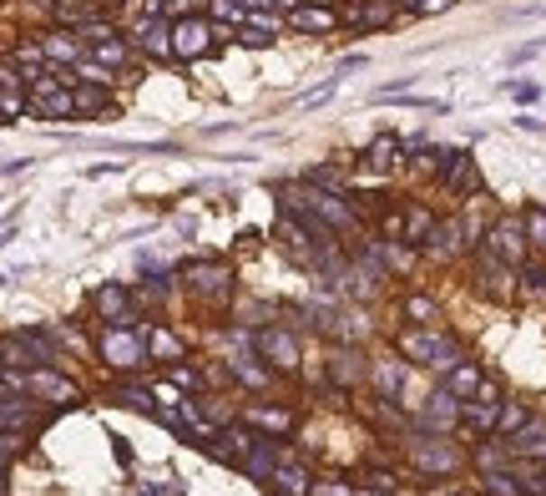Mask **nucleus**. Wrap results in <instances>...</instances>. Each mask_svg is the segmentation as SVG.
<instances>
[{
    "mask_svg": "<svg viewBox=\"0 0 546 496\" xmlns=\"http://www.w3.org/2000/svg\"><path fill=\"white\" fill-rule=\"evenodd\" d=\"M400 350H405L415 365H430V370H440V375H450V370L460 365L456 340H445V334H435V330H410V334H400Z\"/></svg>",
    "mask_w": 546,
    "mask_h": 496,
    "instance_id": "nucleus-1",
    "label": "nucleus"
},
{
    "mask_svg": "<svg viewBox=\"0 0 546 496\" xmlns=\"http://www.w3.org/2000/svg\"><path fill=\"white\" fill-rule=\"evenodd\" d=\"M102 355H106V365H116V370H137L142 355H147V330H122V324H112V330L102 334Z\"/></svg>",
    "mask_w": 546,
    "mask_h": 496,
    "instance_id": "nucleus-2",
    "label": "nucleus"
},
{
    "mask_svg": "<svg viewBox=\"0 0 546 496\" xmlns=\"http://www.w3.org/2000/svg\"><path fill=\"white\" fill-rule=\"evenodd\" d=\"M486 248H491L495 264L521 268V264H526V229H521V223H495V229H491V243H486Z\"/></svg>",
    "mask_w": 546,
    "mask_h": 496,
    "instance_id": "nucleus-3",
    "label": "nucleus"
},
{
    "mask_svg": "<svg viewBox=\"0 0 546 496\" xmlns=\"http://www.w3.org/2000/svg\"><path fill=\"white\" fill-rule=\"evenodd\" d=\"M213 26L208 21H198V15H188V21H172V46H178V56H188V61H198V56H208V46H213Z\"/></svg>",
    "mask_w": 546,
    "mask_h": 496,
    "instance_id": "nucleus-4",
    "label": "nucleus"
},
{
    "mask_svg": "<svg viewBox=\"0 0 546 496\" xmlns=\"http://www.w3.org/2000/svg\"><path fill=\"white\" fill-rule=\"evenodd\" d=\"M460 420V406H456V390H450V385H445V390H435L430 400H425V410H420V426H425V431H450V426H456Z\"/></svg>",
    "mask_w": 546,
    "mask_h": 496,
    "instance_id": "nucleus-5",
    "label": "nucleus"
},
{
    "mask_svg": "<svg viewBox=\"0 0 546 496\" xmlns=\"http://www.w3.org/2000/svg\"><path fill=\"white\" fill-rule=\"evenodd\" d=\"M26 380H31V390L46 395V400H56V406H71V400H77V385L66 380V375H56L51 365H36Z\"/></svg>",
    "mask_w": 546,
    "mask_h": 496,
    "instance_id": "nucleus-6",
    "label": "nucleus"
},
{
    "mask_svg": "<svg viewBox=\"0 0 546 496\" xmlns=\"http://www.w3.org/2000/svg\"><path fill=\"white\" fill-rule=\"evenodd\" d=\"M137 46L147 56H157V61H162V56H178V46H172V26H167V21H157V15L137 21Z\"/></svg>",
    "mask_w": 546,
    "mask_h": 496,
    "instance_id": "nucleus-7",
    "label": "nucleus"
},
{
    "mask_svg": "<svg viewBox=\"0 0 546 496\" xmlns=\"http://www.w3.org/2000/svg\"><path fill=\"white\" fill-rule=\"evenodd\" d=\"M97 309L106 314V324H122V330H137V314H132V299H127V289H116V284L97 289Z\"/></svg>",
    "mask_w": 546,
    "mask_h": 496,
    "instance_id": "nucleus-8",
    "label": "nucleus"
},
{
    "mask_svg": "<svg viewBox=\"0 0 546 496\" xmlns=\"http://www.w3.org/2000/svg\"><path fill=\"white\" fill-rule=\"evenodd\" d=\"M466 420L476 426V431H491L495 420H501V390H495L491 380H481V390H476V406L466 410Z\"/></svg>",
    "mask_w": 546,
    "mask_h": 496,
    "instance_id": "nucleus-9",
    "label": "nucleus"
},
{
    "mask_svg": "<svg viewBox=\"0 0 546 496\" xmlns=\"http://www.w3.org/2000/svg\"><path fill=\"white\" fill-rule=\"evenodd\" d=\"M258 350H264V355L273 360L279 370H293V365H299V344H293L289 330H264V334H258Z\"/></svg>",
    "mask_w": 546,
    "mask_h": 496,
    "instance_id": "nucleus-10",
    "label": "nucleus"
},
{
    "mask_svg": "<svg viewBox=\"0 0 546 496\" xmlns=\"http://www.w3.org/2000/svg\"><path fill=\"white\" fill-rule=\"evenodd\" d=\"M410 451H415V466H420V471H440V476H445V471L460 466V456H456V451H450L445 441H415Z\"/></svg>",
    "mask_w": 546,
    "mask_h": 496,
    "instance_id": "nucleus-11",
    "label": "nucleus"
},
{
    "mask_svg": "<svg viewBox=\"0 0 546 496\" xmlns=\"http://www.w3.org/2000/svg\"><path fill=\"white\" fill-rule=\"evenodd\" d=\"M289 26L293 31H334V26H339V15H334L329 5H293Z\"/></svg>",
    "mask_w": 546,
    "mask_h": 496,
    "instance_id": "nucleus-12",
    "label": "nucleus"
},
{
    "mask_svg": "<svg viewBox=\"0 0 546 496\" xmlns=\"http://www.w3.org/2000/svg\"><path fill=\"white\" fill-rule=\"evenodd\" d=\"M31 107H36L41 117H51V122H61V117H77V91L56 87V91H46V97H31Z\"/></svg>",
    "mask_w": 546,
    "mask_h": 496,
    "instance_id": "nucleus-13",
    "label": "nucleus"
},
{
    "mask_svg": "<svg viewBox=\"0 0 546 496\" xmlns=\"http://www.w3.org/2000/svg\"><path fill=\"white\" fill-rule=\"evenodd\" d=\"M445 182H450V188L456 192H476L481 188V173H476V163H466V157H445Z\"/></svg>",
    "mask_w": 546,
    "mask_h": 496,
    "instance_id": "nucleus-14",
    "label": "nucleus"
},
{
    "mask_svg": "<svg viewBox=\"0 0 546 496\" xmlns=\"http://www.w3.org/2000/svg\"><path fill=\"white\" fill-rule=\"evenodd\" d=\"M511 451H516V456H546V426L541 420L521 426V431L511 435Z\"/></svg>",
    "mask_w": 546,
    "mask_h": 496,
    "instance_id": "nucleus-15",
    "label": "nucleus"
},
{
    "mask_svg": "<svg viewBox=\"0 0 546 496\" xmlns=\"http://www.w3.org/2000/svg\"><path fill=\"white\" fill-rule=\"evenodd\" d=\"M369 375H375V390L380 395H400V385H405V365L400 360H375Z\"/></svg>",
    "mask_w": 546,
    "mask_h": 496,
    "instance_id": "nucleus-16",
    "label": "nucleus"
},
{
    "mask_svg": "<svg viewBox=\"0 0 546 496\" xmlns=\"http://www.w3.org/2000/svg\"><path fill=\"white\" fill-rule=\"evenodd\" d=\"M400 142L394 137H380V142H369V153H365V163L375 167V173H390V167H400Z\"/></svg>",
    "mask_w": 546,
    "mask_h": 496,
    "instance_id": "nucleus-17",
    "label": "nucleus"
},
{
    "mask_svg": "<svg viewBox=\"0 0 546 496\" xmlns=\"http://www.w3.org/2000/svg\"><path fill=\"white\" fill-rule=\"evenodd\" d=\"M41 46H46V61H81V41L71 36V31H56V36H46Z\"/></svg>",
    "mask_w": 546,
    "mask_h": 496,
    "instance_id": "nucleus-18",
    "label": "nucleus"
},
{
    "mask_svg": "<svg viewBox=\"0 0 546 496\" xmlns=\"http://www.w3.org/2000/svg\"><path fill=\"white\" fill-rule=\"evenodd\" d=\"M268 482L279 486L283 496H304V491H309V476H304V471H299V466H279V471H273V476H268Z\"/></svg>",
    "mask_w": 546,
    "mask_h": 496,
    "instance_id": "nucleus-19",
    "label": "nucleus"
},
{
    "mask_svg": "<svg viewBox=\"0 0 546 496\" xmlns=\"http://www.w3.org/2000/svg\"><path fill=\"white\" fill-rule=\"evenodd\" d=\"M26 355H41L46 365H51V360H61V344H56L46 330H26Z\"/></svg>",
    "mask_w": 546,
    "mask_h": 496,
    "instance_id": "nucleus-20",
    "label": "nucleus"
},
{
    "mask_svg": "<svg viewBox=\"0 0 546 496\" xmlns=\"http://www.w3.org/2000/svg\"><path fill=\"white\" fill-rule=\"evenodd\" d=\"M188 279L198 284V289H223V284H228V268H217V264H192Z\"/></svg>",
    "mask_w": 546,
    "mask_h": 496,
    "instance_id": "nucleus-21",
    "label": "nucleus"
},
{
    "mask_svg": "<svg viewBox=\"0 0 546 496\" xmlns=\"http://www.w3.org/2000/svg\"><path fill=\"white\" fill-rule=\"evenodd\" d=\"M329 365H334V370H329V375H334V385H355L359 375H365V370H359L365 360H359V355H334Z\"/></svg>",
    "mask_w": 546,
    "mask_h": 496,
    "instance_id": "nucleus-22",
    "label": "nucleus"
},
{
    "mask_svg": "<svg viewBox=\"0 0 546 496\" xmlns=\"http://www.w3.org/2000/svg\"><path fill=\"white\" fill-rule=\"evenodd\" d=\"M273 471H279V466H273V451H268V445L258 441L254 451H248V476H258V482H268Z\"/></svg>",
    "mask_w": 546,
    "mask_h": 496,
    "instance_id": "nucleus-23",
    "label": "nucleus"
},
{
    "mask_svg": "<svg viewBox=\"0 0 546 496\" xmlns=\"http://www.w3.org/2000/svg\"><path fill=\"white\" fill-rule=\"evenodd\" d=\"M450 390H456V395H476V390H481V370H476V365H456V370H450Z\"/></svg>",
    "mask_w": 546,
    "mask_h": 496,
    "instance_id": "nucleus-24",
    "label": "nucleus"
},
{
    "mask_svg": "<svg viewBox=\"0 0 546 496\" xmlns=\"http://www.w3.org/2000/svg\"><path fill=\"white\" fill-rule=\"evenodd\" d=\"M248 420H254V426H268V431H289V426H293L289 410H268V406H254V410H248Z\"/></svg>",
    "mask_w": 546,
    "mask_h": 496,
    "instance_id": "nucleus-25",
    "label": "nucleus"
},
{
    "mask_svg": "<svg viewBox=\"0 0 546 496\" xmlns=\"http://www.w3.org/2000/svg\"><path fill=\"white\" fill-rule=\"evenodd\" d=\"M102 107H106L102 87L97 81H77V112H102Z\"/></svg>",
    "mask_w": 546,
    "mask_h": 496,
    "instance_id": "nucleus-26",
    "label": "nucleus"
},
{
    "mask_svg": "<svg viewBox=\"0 0 546 496\" xmlns=\"http://www.w3.org/2000/svg\"><path fill=\"white\" fill-rule=\"evenodd\" d=\"M369 258H375L380 268H405V264H410V258L400 254V248H384V239H375V243H369Z\"/></svg>",
    "mask_w": 546,
    "mask_h": 496,
    "instance_id": "nucleus-27",
    "label": "nucleus"
},
{
    "mask_svg": "<svg viewBox=\"0 0 546 496\" xmlns=\"http://www.w3.org/2000/svg\"><path fill=\"white\" fill-rule=\"evenodd\" d=\"M147 350H157L162 360H178V355H182V344L172 340L167 330H147Z\"/></svg>",
    "mask_w": 546,
    "mask_h": 496,
    "instance_id": "nucleus-28",
    "label": "nucleus"
},
{
    "mask_svg": "<svg viewBox=\"0 0 546 496\" xmlns=\"http://www.w3.org/2000/svg\"><path fill=\"white\" fill-rule=\"evenodd\" d=\"M526 239H532V248L546 254V208H532V213H526Z\"/></svg>",
    "mask_w": 546,
    "mask_h": 496,
    "instance_id": "nucleus-29",
    "label": "nucleus"
},
{
    "mask_svg": "<svg viewBox=\"0 0 546 496\" xmlns=\"http://www.w3.org/2000/svg\"><path fill=\"white\" fill-rule=\"evenodd\" d=\"M309 182H314V188H329V192H344V198H349V182H344L339 173H329V167H309Z\"/></svg>",
    "mask_w": 546,
    "mask_h": 496,
    "instance_id": "nucleus-30",
    "label": "nucleus"
},
{
    "mask_svg": "<svg viewBox=\"0 0 546 496\" xmlns=\"http://www.w3.org/2000/svg\"><path fill=\"white\" fill-rule=\"evenodd\" d=\"M97 61H102V66H122V61H127V46H122V41H97Z\"/></svg>",
    "mask_w": 546,
    "mask_h": 496,
    "instance_id": "nucleus-31",
    "label": "nucleus"
},
{
    "mask_svg": "<svg viewBox=\"0 0 546 496\" xmlns=\"http://www.w3.org/2000/svg\"><path fill=\"white\" fill-rule=\"evenodd\" d=\"M116 400H127L132 410H157L153 406V390H142V385H122V390H116Z\"/></svg>",
    "mask_w": 546,
    "mask_h": 496,
    "instance_id": "nucleus-32",
    "label": "nucleus"
},
{
    "mask_svg": "<svg viewBox=\"0 0 546 496\" xmlns=\"http://www.w3.org/2000/svg\"><path fill=\"white\" fill-rule=\"evenodd\" d=\"M254 435L248 431H223V451H228V456H248V451H254Z\"/></svg>",
    "mask_w": 546,
    "mask_h": 496,
    "instance_id": "nucleus-33",
    "label": "nucleus"
},
{
    "mask_svg": "<svg viewBox=\"0 0 546 496\" xmlns=\"http://www.w3.org/2000/svg\"><path fill=\"white\" fill-rule=\"evenodd\" d=\"M425 233L435 239V218L430 213H410V239L405 243H425Z\"/></svg>",
    "mask_w": 546,
    "mask_h": 496,
    "instance_id": "nucleus-34",
    "label": "nucleus"
},
{
    "mask_svg": "<svg viewBox=\"0 0 546 496\" xmlns=\"http://www.w3.org/2000/svg\"><path fill=\"white\" fill-rule=\"evenodd\" d=\"M390 15H394V5H384V0H375V5H365V11H359V26H384Z\"/></svg>",
    "mask_w": 546,
    "mask_h": 496,
    "instance_id": "nucleus-35",
    "label": "nucleus"
},
{
    "mask_svg": "<svg viewBox=\"0 0 546 496\" xmlns=\"http://www.w3.org/2000/svg\"><path fill=\"white\" fill-rule=\"evenodd\" d=\"M486 486H491V496H526L516 476H501V471H495V476H486Z\"/></svg>",
    "mask_w": 546,
    "mask_h": 496,
    "instance_id": "nucleus-36",
    "label": "nucleus"
},
{
    "mask_svg": "<svg viewBox=\"0 0 546 496\" xmlns=\"http://www.w3.org/2000/svg\"><path fill=\"white\" fill-rule=\"evenodd\" d=\"M495 426H501V431H521V426H526V410H521V406H501V420H495Z\"/></svg>",
    "mask_w": 546,
    "mask_h": 496,
    "instance_id": "nucleus-37",
    "label": "nucleus"
},
{
    "mask_svg": "<svg viewBox=\"0 0 546 496\" xmlns=\"http://www.w3.org/2000/svg\"><path fill=\"white\" fill-rule=\"evenodd\" d=\"M248 26L268 31V36H279V15H273V11H254V15H248Z\"/></svg>",
    "mask_w": 546,
    "mask_h": 496,
    "instance_id": "nucleus-38",
    "label": "nucleus"
},
{
    "mask_svg": "<svg viewBox=\"0 0 546 496\" xmlns=\"http://www.w3.org/2000/svg\"><path fill=\"white\" fill-rule=\"evenodd\" d=\"M410 319H435V304H430V299H425V294H415V299H410Z\"/></svg>",
    "mask_w": 546,
    "mask_h": 496,
    "instance_id": "nucleus-39",
    "label": "nucleus"
},
{
    "mask_svg": "<svg viewBox=\"0 0 546 496\" xmlns=\"http://www.w3.org/2000/svg\"><path fill=\"white\" fill-rule=\"evenodd\" d=\"M511 97H516V102H536L541 87H532V81H511Z\"/></svg>",
    "mask_w": 546,
    "mask_h": 496,
    "instance_id": "nucleus-40",
    "label": "nucleus"
},
{
    "mask_svg": "<svg viewBox=\"0 0 546 496\" xmlns=\"http://www.w3.org/2000/svg\"><path fill=\"white\" fill-rule=\"evenodd\" d=\"M213 15H217V21H238V0H213Z\"/></svg>",
    "mask_w": 546,
    "mask_h": 496,
    "instance_id": "nucleus-41",
    "label": "nucleus"
},
{
    "mask_svg": "<svg viewBox=\"0 0 546 496\" xmlns=\"http://www.w3.org/2000/svg\"><path fill=\"white\" fill-rule=\"evenodd\" d=\"M26 102H21V87H5V117H21Z\"/></svg>",
    "mask_w": 546,
    "mask_h": 496,
    "instance_id": "nucleus-42",
    "label": "nucleus"
},
{
    "mask_svg": "<svg viewBox=\"0 0 546 496\" xmlns=\"http://www.w3.org/2000/svg\"><path fill=\"white\" fill-rule=\"evenodd\" d=\"M81 77L97 81V87H106V81H112V66H81Z\"/></svg>",
    "mask_w": 546,
    "mask_h": 496,
    "instance_id": "nucleus-43",
    "label": "nucleus"
},
{
    "mask_svg": "<svg viewBox=\"0 0 546 496\" xmlns=\"http://www.w3.org/2000/svg\"><path fill=\"white\" fill-rule=\"evenodd\" d=\"M526 289H546V268L541 264H526Z\"/></svg>",
    "mask_w": 546,
    "mask_h": 496,
    "instance_id": "nucleus-44",
    "label": "nucleus"
},
{
    "mask_svg": "<svg viewBox=\"0 0 546 496\" xmlns=\"http://www.w3.org/2000/svg\"><path fill=\"white\" fill-rule=\"evenodd\" d=\"M268 41H273V36H268V31H258V26L243 31V46H268Z\"/></svg>",
    "mask_w": 546,
    "mask_h": 496,
    "instance_id": "nucleus-45",
    "label": "nucleus"
},
{
    "mask_svg": "<svg viewBox=\"0 0 546 496\" xmlns=\"http://www.w3.org/2000/svg\"><path fill=\"white\" fill-rule=\"evenodd\" d=\"M314 496H355L349 486H339V482H324V486H314Z\"/></svg>",
    "mask_w": 546,
    "mask_h": 496,
    "instance_id": "nucleus-46",
    "label": "nucleus"
},
{
    "mask_svg": "<svg viewBox=\"0 0 546 496\" xmlns=\"http://www.w3.org/2000/svg\"><path fill=\"white\" fill-rule=\"evenodd\" d=\"M532 486H536V491L546 496V466H541V471H532Z\"/></svg>",
    "mask_w": 546,
    "mask_h": 496,
    "instance_id": "nucleus-47",
    "label": "nucleus"
},
{
    "mask_svg": "<svg viewBox=\"0 0 546 496\" xmlns=\"http://www.w3.org/2000/svg\"><path fill=\"white\" fill-rule=\"evenodd\" d=\"M314 5H334V0H314Z\"/></svg>",
    "mask_w": 546,
    "mask_h": 496,
    "instance_id": "nucleus-48",
    "label": "nucleus"
},
{
    "mask_svg": "<svg viewBox=\"0 0 546 496\" xmlns=\"http://www.w3.org/2000/svg\"><path fill=\"white\" fill-rule=\"evenodd\" d=\"M541 46H546V41H541Z\"/></svg>",
    "mask_w": 546,
    "mask_h": 496,
    "instance_id": "nucleus-49",
    "label": "nucleus"
}]
</instances>
